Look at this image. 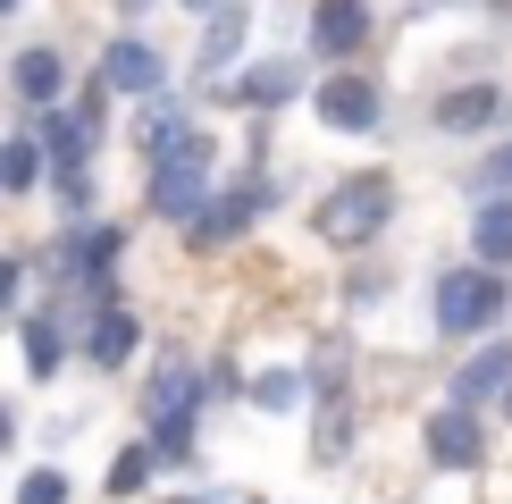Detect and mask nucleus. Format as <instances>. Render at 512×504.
Segmentation results:
<instances>
[{
	"label": "nucleus",
	"mask_w": 512,
	"mask_h": 504,
	"mask_svg": "<svg viewBox=\"0 0 512 504\" xmlns=\"http://www.w3.org/2000/svg\"><path fill=\"white\" fill-rule=\"evenodd\" d=\"M387 219H395V185L378 177V168H361V177H345L328 202L311 210V236L336 244V252H353V244H370Z\"/></svg>",
	"instance_id": "nucleus-1"
},
{
	"label": "nucleus",
	"mask_w": 512,
	"mask_h": 504,
	"mask_svg": "<svg viewBox=\"0 0 512 504\" xmlns=\"http://www.w3.org/2000/svg\"><path fill=\"white\" fill-rule=\"evenodd\" d=\"M504 303H512V294H504V278H496L487 261H479V269H445V278H437V328H445V336L496 328Z\"/></svg>",
	"instance_id": "nucleus-2"
},
{
	"label": "nucleus",
	"mask_w": 512,
	"mask_h": 504,
	"mask_svg": "<svg viewBox=\"0 0 512 504\" xmlns=\"http://www.w3.org/2000/svg\"><path fill=\"white\" fill-rule=\"evenodd\" d=\"M311 101H319V118H328L336 135H370V126L387 118V93H378V76H328Z\"/></svg>",
	"instance_id": "nucleus-3"
},
{
	"label": "nucleus",
	"mask_w": 512,
	"mask_h": 504,
	"mask_svg": "<svg viewBox=\"0 0 512 504\" xmlns=\"http://www.w3.org/2000/svg\"><path fill=\"white\" fill-rule=\"evenodd\" d=\"M118 252H126L118 227H76L68 252H59V269H68V286H84L93 303H110V269H118Z\"/></svg>",
	"instance_id": "nucleus-4"
},
{
	"label": "nucleus",
	"mask_w": 512,
	"mask_h": 504,
	"mask_svg": "<svg viewBox=\"0 0 512 504\" xmlns=\"http://www.w3.org/2000/svg\"><path fill=\"white\" fill-rule=\"evenodd\" d=\"M261 202H269L261 185H227V194H202V210H194L185 227H194V244H236L244 227L261 219Z\"/></svg>",
	"instance_id": "nucleus-5"
},
{
	"label": "nucleus",
	"mask_w": 512,
	"mask_h": 504,
	"mask_svg": "<svg viewBox=\"0 0 512 504\" xmlns=\"http://www.w3.org/2000/svg\"><path fill=\"white\" fill-rule=\"evenodd\" d=\"M370 42V0H311V51L319 59H353Z\"/></svg>",
	"instance_id": "nucleus-6"
},
{
	"label": "nucleus",
	"mask_w": 512,
	"mask_h": 504,
	"mask_svg": "<svg viewBox=\"0 0 512 504\" xmlns=\"http://www.w3.org/2000/svg\"><path fill=\"white\" fill-rule=\"evenodd\" d=\"M160 76H168V59L143 34H118L110 51H101V84H110V93H135L143 101V93H160Z\"/></svg>",
	"instance_id": "nucleus-7"
},
{
	"label": "nucleus",
	"mask_w": 512,
	"mask_h": 504,
	"mask_svg": "<svg viewBox=\"0 0 512 504\" xmlns=\"http://www.w3.org/2000/svg\"><path fill=\"white\" fill-rule=\"evenodd\" d=\"M429 454L445 462V471H479V454H487V437H479V412L471 404H445V412H429Z\"/></svg>",
	"instance_id": "nucleus-8"
},
{
	"label": "nucleus",
	"mask_w": 512,
	"mask_h": 504,
	"mask_svg": "<svg viewBox=\"0 0 512 504\" xmlns=\"http://www.w3.org/2000/svg\"><path fill=\"white\" fill-rule=\"evenodd\" d=\"M34 143H42V168H51V177H84V160H93V118H76V110H51Z\"/></svg>",
	"instance_id": "nucleus-9"
},
{
	"label": "nucleus",
	"mask_w": 512,
	"mask_h": 504,
	"mask_svg": "<svg viewBox=\"0 0 512 504\" xmlns=\"http://www.w3.org/2000/svg\"><path fill=\"white\" fill-rule=\"evenodd\" d=\"M219 93L236 101V110H277V101L303 93V68H294V59H261V68H244L236 84H219Z\"/></svg>",
	"instance_id": "nucleus-10"
},
{
	"label": "nucleus",
	"mask_w": 512,
	"mask_h": 504,
	"mask_svg": "<svg viewBox=\"0 0 512 504\" xmlns=\"http://www.w3.org/2000/svg\"><path fill=\"white\" fill-rule=\"evenodd\" d=\"M504 118V84H454V93H437V126L445 135H479V126Z\"/></svg>",
	"instance_id": "nucleus-11"
},
{
	"label": "nucleus",
	"mask_w": 512,
	"mask_h": 504,
	"mask_svg": "<svg viewBox=\"0 0 512 504\" xmlns=\"http://www.w3.org/2000/svg\"><path fill=\"white\" fill-rule=\"evenodd\" d=\"M84 362H93V370H118V362H135V311L101 303V320H93V336H84Z\"/></svg>",
	"instance_id": "nucleus-12"
},
{
	"label": "nucleus",
	"mask_w": 512,
	"mask_h": 504,
	"mask_svg": "<svg viewBox=\"0 0 512 504\" xmlns=\"http://www.w3.org/2000/svg\"><path fill=\"white\" fill-rule=\"evenodd\" d=\"M59 84H68V68H59V51H51V42H26V51H17V101L51 110V101H59Z\"/></svg>",
	"instance_id": "nucleus-13"
},
{
	"label": "nucleus",
	"mask_w": 512,
	"mask_h": 504,
	"mask_svg": "<svg viewBox=\"0 0 512 504\" xmlns=\"http://www.w3.org/2000/svg\"><path fill=\"white\" fill-rule=\"evenodd\" d=\"M471 244H479V261H487V269H504V261H512V194L479 202V219H471Z\"/></svg>",
	"instance_id": "nucleus-14"
},
{
	"label": "nucleus",
	"mask_w": 512,
	"mask_h": 504,
	"mask_svg": "<svg viewBox=\"0 0 512 504\" xmlns=\"http://www.w3.org/2000/svg\"><path fill=\"white\" fill-rule=\"evenodd\" d=\"M194 404H202V370L185 353H168L160 378H152V412H194Z\"/></svg>",
	"instance_id": "nucleus-15"
},
{
	"label": "nucleus",
	"mask_w": 512,
	"mask_h": 504,
	"mask_svg": "<svg viewBox=\"0 0 512 504\" xmlns=\"http://www.w3.org/2000/svg\"><path fill=\"white\" fill-rule=\"evenodd\" d=\"M504 378H512V345L471 353V362H462V378H454V404H479V395H496Z\"/></svg>",
	"instance_id": "nucleus-16"
},
{
	"label": "nucleus",
	"mask_w": 512,
	"mask_h": 504,
	"mask_svg": "<svg viewBox=\"0 0 512 504\" xmlns=\"http://www.w3.org/2000/svg\"><path fill=\"white\" fill-rule=\"evenodd\" d=\"M244 26H252V9L219 0V9H210V34H202V68H227V59L244 51Z\"/></svg>",
	"instance_id": "nucleus-17"
},
{
	"label": "nucleus",
	"mask_w": 512,
	"mask_h": 504,
	"mask_svg": "<svg viewBox=\"0 0 512 504\" xmlns=\"http://www.w3.org/2000/svg\"><path fill=\"white\" fill-rule=\"evenodd\" d=\"M42 185V143L34 135H9L0 143V194H34Z\"/></svg>",
	"instance_id": "nucleus-18"
},
{
	"label": "nucleus",
	"mask_w": 512,
	"mask_h": 504,
	"mask_svg": "<svg viewBox=\"0 0 512 504\" xmlns=\"http://www.w3.org/2000/svg\"><path fill=\"white\" fill-rule=\"evenodd\" d=\"M59 362H68V336H59V320H26V370L51 378Z\"/></svg>",
	"instance_id": "nucleus-19"
},
{
	"label": "nucleus",
	"mask_w": 512,
	"mask_h": 504,
	"mask_svg": "<svg viewBox=\"0 0 512 504\" xmlns=\"http://www.w3.org/2000/svg\"><path fill=\"white\" fill-rule=\"evenodd\" d=\"M152 462H160L152 446H126V454L110 462V479H101V488H110V496H143V479H152Z\"/></svg>",
	"instance_id": "nucleus-20"
},
{
	"label": "nucleus",
	"mask_w": 512,
	"mask_h": 504,
	"mask_svg": "<svg viewBox=\"0 0 512 504\" xmlns=\"http://www.w3.org/2000/svg\"><path fill=\"white\" fill-rule=\"evenodd\" d=\"M177 126H185V110H177V101H168V93H143V152H160V143L177 135Z\"/></svg>",
	"instance_id": "nucleus-21"
},
{
	"label": "nucleus",
	"mask_w": 512,
	"mask_h": 504,
	"mask_svg": "<svg viewBox=\"0 0 512 504\" xmlns=\"http://www.w3.org/2000/svg\"><path fill=\"white\" fill-rule=\"evenodd\" d=\"M252 404H269V412L303 404V378H294V370H261V378H252Z\"/></svg>",
	"instance_id": "nucleus-22"
},
{
	"label": "nucleus",
	"mask_w": 512,
	"mask_h": 504,
	"mask_svg": "<svg viewBox=\"0 0 512 504\" xmlns=\"http://www.w3.org/2000/svg\"><path fill=\"white\" fill-rule=\"evenodd\" d=\"M17 504H68V479L59 471H26L17 479Z\"/></svg>",
	"instance_id": "nucleus-23"
},
{
	"label": "nucleus",
	"mask_w": 512,
	"mask_h": 504,
	"mask_svg": "<svg viewBox=\"0 0 512 504\" xmlns=\"http://www.w3.org/2000/svg\"><path fill=\"white\" fill-rule=\"evenodd\" d=\"M479 177H487V185H496V194H512V143H504V152H496V160H487V168H479Z\"/></svg>",
	"instance_id": "nucleus-24"
},
{
	"label": "nucleus",
	"mask_w": 512,
	"mask_h": 504,
	"mask_svg": "<svg viewBox=\"0 0 512 504\" xmlns=\"http://www.w3.org/2000/svg\"><path fill=\"white\" fill-rule=\"evenodd\" d=\"M17 303V261H0V311Z\"/></svg>",
	"instance_id": "nucleus-25"
},
{
	"label": "nucleus",
	"mask_w": 512,
	"mask_h": 504,
	"mask_svg": "<svg viewBox=\"0 0 512 504\" xmlns=\"http://www.w3.org/2000/svg\"><path fill=\"white\" fill-rule=\"evenodd\" d=\"M17 446V420H9V404H0V454H9Z\"/></svg>",
	"instance_id": "nucleus-26"
},
{
	"label": "nucleus",
	"mask_w": 512,
	"mask_h": 504,
	"mask_svg": "<svg viewBox=\"0 0 512 504\" xmlns=\"http://www.w3.org/2000/svg\"><path fill=\"white\" fill-rule=\"evenodd\" d=\"M177 9H219V0H177Z\"/></svg>",
	"instance_id": "nucleus-27"
},
{
	"label": "nucleus",
	"mask_w": 512,
	"mask_h": 504,
	"mask_svg": "<svg viewBox=\"0 0 512 504\" xmlns=\"http://www.w3.org/2000/svg\"><path fill=\"white\" fill-rule=\"evenodd\" d=\"M504 412H512V378H504Z\"/></svg>",
	"instance_id": "nucleus-28"
},
{
	"label": "nucleus",
	"mask_w": 512,
	"mask_h": 504,
	"mask_svg": "<svg viewBox=\"0 0 512 504\" xmlns=\"http://www.w3.org/2000/svg\"><path fill=\"white\" fill-rule=\"evenodd\" d=\"M9 9H17V0H0V17H9Z\"/></svg>",
	"instance_id": "nucleus-29"
},
{
	"label": "nucleus",
	"mask_w": 512,
	"mask_h": 504,
	"mask_svg": "<svg viewBox=\"0 0 512 504\" xmlns=\"http://www.w3.org/2000/svg\"><path fill=\"white\" fill-rule=\"evenodd\" d=\"M126 9H143V0H126Z\"/></svg>",
	"instance_id": "nucleus-30"
}]
</instances>
